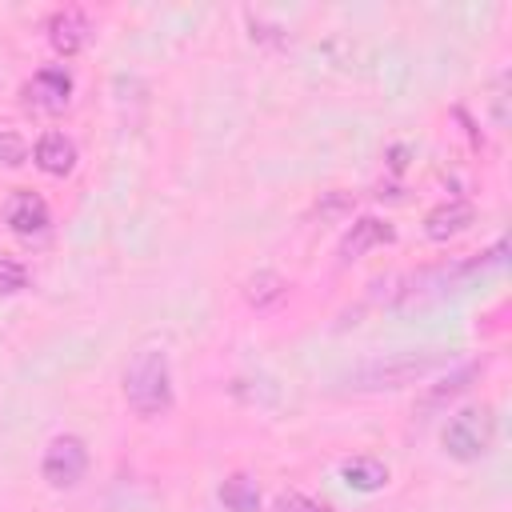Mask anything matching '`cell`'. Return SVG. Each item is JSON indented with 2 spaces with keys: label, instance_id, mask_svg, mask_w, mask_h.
Here are the masks:
<instances>
[{
  "label": "cell",
  "instance_id": "obj_1",
  "mask_svg": "<svg viewBox=\"0 0 512 512\" xmlns=\"http://www.w3.org/2000/svg\"><path fill=\"white\" fill-rule=\"evenodd\" d=\"M448 360H452L448 348H400V352L360 360L344 376V384L352 392H396V388L432 380L440 368H448Z\"/></svg>",
  "mask_w": 512,
  "mask_h": 512
},
{
  "label": "cell",
  "instance_id": "obj_2",
  "mask_svg": "<svg viewBox=\"0 0 512 512\" xmlns=\"http://www.w3.org/2000/svg\"><path fill=\"white\" fill-rule=\"evenodd\" d=\"M124 404L140 416V420H156L164 412H172V364L168 352L160 344H144L132 352L128 368H124Z\"/></svg>",
  "mask_w": 512,
  "mask_h": 512
},
{
  "label": "cell",
  "instance_id": "obj_3",
  "mask_svg": "<svg viewBox=\"0 0 512 512\" xmlns=\"http://www.w3.org/2000/svg\"><path fill=\"white\" fill-rule=\"evenodd\" d=\"M492 440H496V416H492V408H464L440 432L444 452L452 460H460V464H472V460L488 456Z\"/></svg>",
  "mask_w": 512,
  "mask_h": 512
},
{
  "label": "cell",
  "instance_id": "obj_4",
  "mask_svg": "<svg viewBox=\"0 0 512 512\" xmlns=\"http://www.w3.org/2000/svg\"><path fill=\"white\" fill-rule=\"evenodd\" d=\"M88 472V448L80 436L64 432V436H52L44 456H40V476L48 480V488H76Z\"/></svg>",
  "mask_w": 512,
  "mask_h": 512
},
{
  "label": "cell",
  "instance_id": "obj_5",
  "mask_svg": "<svg viewBox=\"0 0 512 512\" xmlns=\"http://www.w3.org/2000/svg\"><path fill=\"white\" fill-rule=\"evenodd\" d=\"M24 104L32 112H44V116L64 112L72 104V76L64 68H56V64L32 72V80L24 84Z\"/></svg>",
  "mask_w": 512,
  "mask_h": 512
},
{
  "label": "cell",
  "instance_id": "obj_6",
  "mask_svg": "<svg viewBox=\"0 0 512 512\" xmlns=\"http://www.w3.org/2000/svg\"><path fill=\"white\" fill-rule=\"evenodd\" d=\"M480 372H484V360H468V364L452 368L448 376H440L436 384L424 388V396L416 400V412H420L424 420H428L432 412H444L452 400H460V396L472 388V380H480Z\"/></svg>",
  "mask_w": 512,
  "mask_h": 512
},
{
  "label": "cell",
  "instance_id": "obj_7",
  "mask_svg": "<svg viewBox=\"0 0 512 512\" xmlns=\"http://www.w3.org/2000/svg\"><path fill=\"white\" fill-rule=\"evenodd\" d=\"M92 40V20L84 8H60L48 16V44L56 56H76Z\"/></svg>",
  "mask_w": 512,
  "mask_h": 512
},
{
  "label": "cell",
  "instance_id": "obj_8",
  "mask_svg": "<svg viewBox=\"0 0 512 512\" xmlns=\"http://www.w3.org/2000/svg\"><path fill=\"white\" fill-rule=\"evenodd\" d=\"M4 224L16 232V236H44L48 224H52V212L48 204L36 196V192H12L8 196V208H4Z\"/></svg>",
  "mask_w": 512,
  "mask_h": 512
},
{
  "label": "cell",
  "instance_id": "obj_9",
  "mask_svg": "<svg viewBox=\"0 0 512 512\" xmlns=\"http://www.w3.org/2000/svg\"><path fill=\"white\" fill-rule=\"evenodd\" d=\"M396 240V228L388 224V220H380V216H360L352 228H348V236L340 240V260L348 264V260H360L368 248H380V244H392Z\"/></svg>",
  "mask_w": 512,
  "mask_h": 512
},
{
  "label": "cell",
  "instance_id": "obj_10",
  "mask_svg": "<svg viewBox=\"0 0 512 512\" xmlns=\"http://www.w3.org/2000/svg\"><path fill=\"white\" fill-rule=\"evenodd\" d=\"M472 220H476V208L468 200H444L424 216V236L428 240H452L464 228H472Z\"/></svg>",
  "mask_w": 512,
  "mask_h": 512
},
{
  "label": "cell",
  "instance_id": "obj_11",
  "mask_svg": "<svg viewBox=\"0 0 512 512\" xmlns=\"http://www.w3.org/2000/svg\"><path fill=\"white\" fill-rule=\"evenodd\" d=\"M32 160H36V168L48 172V176H68V172L76 168V144H72V136H64V132H44V136L36 140V148H32Z\"/></svg>",
  "mask_w": 512,
  "mask_h": 512
},
{
  "label": "cell",
  "instance_id": "obj_12",
  "mask_svg": "<svg viewBox=\"0 0 512 512\" xmlns=\"http://www.w3.org/2000/svg\"><path fill=\"white\" fill-rule=\"evenodd\" d=\"M240 296H244L248 308L264 312V308H272V304H280V300L288 296V280H284L280 272H272V268H260V272H252V276L244 280Z\"/></svg>",
  "mask_w": 512,
  "mask_h": 512
},
{
  "label": "cell",
  "instance_id": "obj_13",
  "mask_svg": "<svg viewBox=\"0 0 512 512\" xmlns=\"http://www.w3.org/2000/svg\"><path fill=\"white\" fill-rule=\"evenodd\" d=\"M340 476L356 492H376V488L388 484V464H380L376 456H352V460L340 464Z\"/></svg>",
  "mask_w": 512,
  "mask_h": 512
},
{
  "label": "cell",
  "instance_id": "obj_14",
  "mask_svg": "<svg viewBox=\"0 0 512 512\" xmlns=\"http://www.w3.org/2000/svg\"><path fill=\"white\" fill-rule=\"evenodd\" d=\"M220 504L228 512H256L260 508V484L248 476V472H232L224 484H220Z\"/></svg>",
  "mask_w": 512,
  "mask_h": 512
},
{
  "label": "cell",
  "instance_id": "obj_15",
  "mask_svg": "<svg viewBox=\"0 0 512 512\" xmlns=\"http://www.w3.org/2000/svg\"><path fill=\"white\" fill-rule=\"evenodd\" d=\"M352 204H356V196H352V192L332 188V192H320V200L312 204V216H320V220H340V216H348V212H352Z\"/></svg>",
  "mask_w": 512,
  "mask_h": 512
},
{
  "label": "cell",
  "instance_id": "obj_16",
  "mask_svg": "<svg viewBox=\"0 0 512 512\" xmlns=\"http://www.w3.org/2000/svg\"><path fill=\"white\" fill-rule=\"evenodd\" d=\"M28 160V140L20 132L0 128V168H20Z\"/></svg>",
  "mask_w": 512,
  "mask_h": 512
},
{
  "label": "cell",
  "instance_id": "obj_17",
  "mask_svg": "<svg viewBox=\"0 0 512 512\" xmlns=\"http://www.w3.org/2000/svg\"><path fill=\"white\" fill-rule=\"evenodd\" d=\"M24 288H28V268L8 260V256H0V296H16Z\"/></svg>",
  "mask_w": 512,
  "mask_h": 512
},
{
  "label": "cell",
  "instance_id": "obj_18",
  "mask_svg": "<svg viewBox=\"0 0 512 512\" xmlns=\"http://www.w3.org/2000/svg\"><path fill=\"white\" fill-rule=\"evenodd\" d=\"M508 76H496V84H492V96H488V104H492V124L496 128H504L508 124Z\"/></svg>",
  "mask_w": 512,
  "mask_h": 512
},
{
  "label": "cell",
  "instance_id": "obj_19",
  "mask_svg": "<svg viewBox=\"0 0 512 512\" xmlns=\"http://www.w3.org/2000/svg\"><path fill=\"white\" fill-rule=\"evenodd\" d=\"M276 512H328L320 500H312V496H304V492H284L280 500H276Z\"/></svg>",
  "mask_w": 512,
  "mask_h": 512
}]
</instances>
